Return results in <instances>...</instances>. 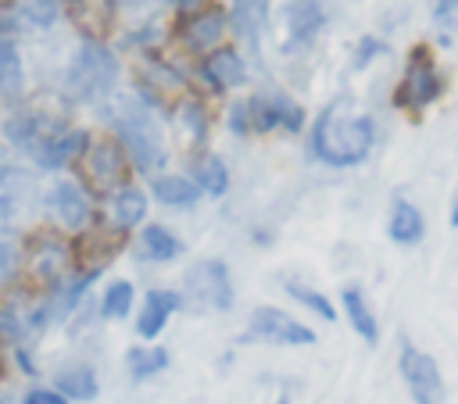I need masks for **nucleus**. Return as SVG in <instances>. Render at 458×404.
Listing matches in <instances>:
<instances>
[{
  "label": "nucleus",
  "mask_w": 458,
  "mask_h": 404,
  "mask_svg": "<svg viewBox=\"0 0 458 404\" xmlns=\"http://www.w3.org/2000/svg\"><path fill=\"white\" fill-rule=\"evenodd\" d=\"M326 18L329 14H326L322 0H286L276 14V50L283 57L308 50L322 36Z\"/></svg>",
  "instance_id": "obj_6"
},
{
  "label": "nucleus",
  "mask_w": 458,
  "mask_h": 404,
  "mask_svg": "<svg viewBox=\"0 0 458 404\" xmlns=\"http://www.w3.org/2000/svg\"><path fill=\"white\" fill-rule=\"evenodd\" d=\"M150 193H154L157 204L175 207V211H190L204 197L200 186L190 175H179V172H157V175H150Z\"/></svg>",
  "instance_id": "obj_21"
},
{
  "label": "nucleus",
  "mask_w": 458,
  "mask_h": 404,
  "mask_svg": "<svg viewBox=\"0 0 458 404\" xmlns=\"http://www.w3.org/2000/svg\"><path fill=\"white\" fill-rule=\"evenodd\" d=\"M276 404H290V393H279V397H276Z\"/></svg>",
  "instance_id": "obj_42"
},
{
  "label": "nucleus",
  "mask_w": 458,
  "mask_h": 404,
  "mask_svg": "<svg viewBox=\"0 0 458 404\" xmlns=\"http://www.w3.org/2000/svg\"><path fill=\"white\" fill-rule=\"evenodd\" d=\"M61 11L82 39H104L118 21V0H61Z\"/></svg>",
  "instance_id": "obj_19"
},
{
  "label": "nucleus",
  "mask_w": 458,
  "mask_h": 404,
  "mask_svg": "<svg viewBox=\"0 0 458 404\" xmlns=\"http://www.w3.org/2000/svg\"><path fill=\"white\" fill-rule=\"evenodd\" d=\"M86 147H89V132L64 122V125H57V129H50L47 136H39V143H36L29 154H32V161H36L43 172H61V168H68L72 161H79Z\"/></svg>",
  "instance_id": "obj_14"
},
{
  "label": "nucleus",
  "mask_w": 458,
  "mask_h": 404,
  "mask_svg": "<svg viewBox=\"0 0 458 404\" xmlns=\"http://www.w3.org/2000/svg\"><path fill=\"white\" fill-rule=\"evenodd\" d=\"M82 172H86V182L93 193L100 197H111L118 186L129 182V157L122 150V143L114 136H100V139H89V147L82 150Z\"/></svg>",
  "instance_id": "obj_8"
},
{
  "label": "nucleus",
  "mask_w": 458,
  "mask_h": 404,
  "mask_svg": "<svg viewBox=\"0 0 458 404\" xmlns=\"http://www.w3.org/2000/svg\"><path fill=\"white\" fill-rule=\"evenodd\" d=\"M197 75L204 79V86L211 93H225V89H236L247 82V57L233 46H215L200 57V68Z\"/></svg>",
  "instance_id": "obj_16"
},
{
  "label": "nucleus",
  "mask_w": 458,
  "mask_h": 404,
  "mask_svg": "<svg viewBox=\"0 0 458 404\" xmlns=\"http://www.w3.org/2000/svg\"><path fill=\"white\" fill-rule=\"evenodd\" d=\"M122 79V61L104 39H82L64 64V93L79 104H104Z\"/></svg>",
  "instance_id": "obj_3"
},
{
  "label": "nucleus",
  "mask_w": 458,
  "mask_h": 404,
  "mask_svg": "<svg viewBox=\"0 0 458 404\" xmlns=\"http://www.w3.org/2000/svg\"><path fill=\"white\" fill-rule=\"evenodd\" d=\"M243 343H272V347H311L318 336L311 325L297 322L293 315H286L283 307H254L247 318V329L240 332Z\"/></svg>",
  "instance_id": "obj_7"
},
{
  "label": "nucleus",
  "mask_w": 458,
  "mask_h": 404,
  "mask_svg": "<svg viewBox=\"0 0 458 404\" xmlns=\"http://www.w3.org/2000/svg\"><path fill=\"white\" fill-rule=\"evenodd\" d=\"M397 368H401V379H404V386H408V393H411L415 404H444L447 400L440 365L422 347H415L408 336H401Z\"/></svg>",
  "instance_id": "obj_9"
},
{
  "label": "nucleus",
  "mask_w": 458,
  "mask_h": 404,
  "mask_svg": "<svg viewBox=\"0 0 458 404\" xmlns=\"http://www.w3.org/2000/svg\"><path fill=\"white\" fill-rule=\"evenodd\" d=\"M172 7H179V14H190V11H197V7H204L208 0H168Z\"/></svg>",
  "instance_id": "obj_40"
},
{
  "label": "nucleus",
  "mask_w": 458,
  "mask_h": 404,
  "mask_svg": "<svg viewBox=\"0 0 458 404\" xmlns=\"http://www.w3.org/2000/svg\"><path fill=\"white\" fill-rule=\"evenodd\" d=\"M100 114H104V122L111 125L114 139L122 143V150H125L132 172H140V175H157V172L165 168L168 147H165L157 114H154V107H150L143 97H136V93H132V97H129V93L114 97V93H111V97L100 104Z\"/></svg>",
  "instance_id": "obj_1"
},
{
  "label": "nucleus",
  "mask_w": 458,
  "mask_h": 404,
  "mask_svg": "<svg viewBox=\"0 0 458 404\" xmlns=\"http://www.w3.org/2000/svg\"><path fill=\"white\" fill-rule=\"evenodd\" d=\"M182 307V297L175 290H147L143 297V307L136 315V336L143 340H157L168 325V318Z\"/></svg>",
  "instance_id": "obj_20"
},
{
  "label": "nucleus",
  "mask_w": 458,
  "mask_h": 404,
  "mask_svg": "<svg viewBox=\"0 0 458 404\" xmlns=\"http://www.w3.org/2000/svg\"><path fill=\"white\" fill-rule=\"evenodd\" d=\"M229 29H233V32L243 39V46L258 57L265 36L272 32L268 0H233V7H229Z\"/></svg>",
  "instance_id": "obj_17"
},
{
  "label": "nucleus",
  "mask_w": 458,
  "mask_h": 404,
  "mask_svg": "<svg viewBox=\"0 0 458 404\" xmlns=\"http://www.w3.org/2000/svg\"><path fill=\"white\" fill-rule=\"evenodd\" d=\"M136 97H143L150 107H165V104H179L186 97V79L175 64H168L157 54H143L136 64Z\"/></svg>",
  "instance_id": "obj_11"
},
{
  "label": "nucleus",
  "mask_w": 458,
  "mask_h": 404,
  "mask_svg": "<svg viewBox=\"0 0 458 404\" xmlns=\"http://www.w3.org/2000/svg\"><path fill=\"white\" fill-rule=\"evenodd\" d=\"M383 50H386V43H383V39H376V36H361V39L354 43L351 68H365V64H369V61H376Z\"/></svg>",
  "instance_id": "obj_35"
},
{
  "label": "nucleus",
  "mask_w": 458,
  "mask_h": 404,
  "mask_svg": "<svg viewBox=\"0 0 458 404\" xmlns=\"http://www.w3.org/2000/svg\"><path fill=\"white\" fill-rule=\"evenodd\" d=\"M147 204H150V200H147V193H143L140 186H132V182L118 186V189L111 193V225L122 229V232L143 225V218H147Z\"/></svg>",
  "instance_id": "obj_26"
},
{
  "label": "nucleus",
  "mask_w": 458,
  "mask_h": 404,
  "mask_svg": "<svg viewBox=\"0 0 458 404\" xmlns=\"http://www.w3.org/2000/svg\"><path fill=\"white\" fill-rule=\"evenodd\" d=\"M25 93V64L11 39H0V100L14 104Z\"/></svg>",
  "instance_id": "obj_29"
},
{
  "label": "nucleus",
  "mask_w": 458,
  "mask_h": 404,
  "mask_svg": "<svg viewBox=\"0 0 458 404\" xmlns=\"http://www.w3.org/2000/svg\"><path fill=\"white\" fill-rule=\"evenodd\" d=\"M25 265H29V275L43 286H54L61 282L64 275H72V265H75V247L57 236V232H36L29 240V250H25Z\"/></svg>",
  "instance_id": "obj_12"
},
{
  "label": "nucleus",
  "mask_w": 458,
  "mask_h": 404,
  "mask_svg": "<svg viewBox=\"0 0 458 404\" xmlns=\"http://www.w3.org/2000/svg\"><path fill=\"white\" fill-rule=\"evenodd\" d=\"M447 218H451V225L458 229V189H454V197H451V215H447Z\"/></svg>",
  "instance_id": "obj_41"
},
{
  "label": "nucleus",
  "mask_w": 458,
  "mask_h": 404,
  "mask_svg": "<svg viewBox=\"0 0 458 404\" xmlns=\"http://www.w3.org/2000/svg\"><path fill=\"white\" fill-rule=\"evenodd\" d=\"M129 11H157V4H165V0H122Z\"/></svg>",
  "instance_id": "obj_39"
},
{
  "label": "nucleus",
  "mask_w": 458,
  "mask_h": 404,
  "mask_svg": "<svg viewBox=\"0 0 458 404\" xmlns=\"http://www.w3.org/2000/svg\"><path fill=\"white\" fill-rule=\"evenodd\" d=\"M0 404H4V400H0Z\"/></svg>",
  "instance_id": "obj_45"
},
{
  "label": "nucleus",
  "mask_w": 458,
  "mask_h": 404,
  "mask_svg": "<svg viewBox=\"0 0 458 404\" xmlns=\"http://www.w3.org/2000/svg\"><path fill=\"white\" fill-rule=\"evenodd\" d=\"M54 390L64 393L68 400H93L100 383H97V372L93 365H68L54 375Z\"/></svg>",
  "instance_id": "obj_28"
},
{
  "label": "nucleus",
  "mask_w": 458,
  "mask_h": 404,
  "mask_svg": "<svg viewBox=\"0 0 458 404\" xmlns=\"http://www.w3.org/2000/svg\"><path fill=\"white\" fill-rule=\"evenodd\" d=\"M21 404H68V397L64 393H57V390H43V386H36V390H29L25 393V400Z\"/></svg>",
  "instance_id": "obj_38"
},
{
  "label": "nucleus",
  "mask_w": 458,
  "mask_h": 404,
  "mask_svg": "<svg viewBox=\"0 0 458 404\" xmlns=\"http://www.w3.org/2000/svg\"><path fill=\"white\" fill-rule=\"evenodd\" d=\"M386 236L397 247H415L426 236V218L422 211L408 200V197H394L390 200V215H386Z\"/></svg>",
  "instance_id": "obj_22"
},
{
  "label": "nucleus",
  "mask_w": 458,
  "mask_h": 404,
  "mask_svg": "<svg viewBox=\"0 0 458 404\" xmlns=\"http://www.w3.org/2000/svg\"><path fill=\"white\" fill-rule=\"evenodd\" d=\"M136 300V286L129 279H114L104 286V297H100V315L104 318H125L129 307Z\"/></svg>",
  "instance_id": "obj_32"
},
{
  "label": "nucleus",
  "mask_w": 458,
  "mask_h": 404,
  "mask_svg": "<svg viewBox=\"0 0 458 404\" xmlns=\"http://www.w3.org/2000/svg\"><path fill=\"white\" fill-rule=\"evenodd\" d=\"M7 172H11V168H7V164H0V182L7 179Z\"/></svg>",
  "instance_id": "obj_43"
},
{
  "label": "nucleus",
  "mask_w": 458,
  "mask_h": 404,
  "mask_svg": "<svg viewBox=\"0 0 458 404\" xmlns=\"http://www.w3.org/2000/svg\"><path fill=\"white\" fill-rule=\"evenodd\" d=\"M182 304L190 311H229L236 300L229 265L222 257H200L182 272Z\"/></svg>",
  "instance_id": "obj_4"
},
{
  "label": "nucleus",
  "mask_w": 458,
  "mask_h": 404,
  "mask_svg": "<svg viewBox=\"0 0 458 404\" xmlns=\"http://www.w3.org/2000/svg\"><path fill=\"white\" fill-rule=\"evenodd\" d=\"M283 290H286L301 307L315 311V315H318V318H326V322H336V307H333V300H329L322 290L304 286V282H297V279H283Z\"/></svg>",
  "instance_id": "obj_31"
},
{
  "label": "nucleus",
  "mask_w": 458,
  "mask_h": 404,
  "mask_svg": "<svg viewBox=\"0 0 458 404\" xmlns=\"http://www.w3.org/2000/svg\"><path fill=\"white\" fill-rule=\"evenodd\" d=\"M136 254L143 257V261H154V265H168V261H175L179 254H182V240L168 229V225H157V222H150V225H143L140 229V240H136Z\"/></svg>",
  "instance_id": "obj_24"
},
{
  "label": "nucleus",
  "mask_w": 458,
  "mask_h": 404,
  "mask_svg": "<svg viewBox=\"0 0 458 404\" xmlns=\"http://www.w3.org/2000/svg\"><path fill=\"white\" fill-rule=\"evenodd\" d=\"M161 39V25L150 18V21H143L140 29H132L129 36H125V46H132V50H147V46H154Z\"/></svg>",
  "instance_id": "obj_36"
},
{
  "label": "nucleus",
  "mask_w": 458,
  "mask_h": 404,
  "mask_svg": "<svg viewBox=\"0 0 458 404\" xmlns=\"http://www.w3.org/2000/svg\"><path fill=\"white\" fill-rule=\"evenodd\" d=\"M447 82H444V72L433 57L429 46H411L408 61H404V72H401V82L394 89V104L401 111H426L429 104H437L444 97Z\"/></svg>",
  "instance_id": "obj_5"
},
{
  "label": "nucleus",
  "mask_w": 458,
  "mask_h": 404,
  "mask_svg": "<svg viewBox=\"0 0 458 404\" xmlns=\"http://www.w3.org/2000/svg\"><path fill=\"white\" fill-rule=\"evenodd\" d=\"M125 368H129V379L143 383V379H154L157 372L168 368V350L157 347V343H140V347H129L125 350Z\"/></svg>",
  "instance_id": "obj_30"
},
{
  "label": "nucleus",
  "mask_w": 458,
  "mask_h": 404,
  "mask_svg": "<svg viewBox=\"0 0 458 404\" xmlns=\"http://www.w3.org/2000/svg\"><path fill=\"white\" fill-rule=\"evenodd\" d=\"M47 204L68 232H86L89 222H93V200H89L86 186L75 182V179H57L47 193Z\"/></svg>",
  "instance_id": "obj_15"
},
{
  "label": "nucleus",
  "mask_w": 458,
  "mask_h": 404,
  "mask_svg": "<svg viewBox=\"0 0 458 404\" xmlns=\"http://www.w3.org/2000/svg\"><path fill=\"white\" fill-rule=\"evenodd\" d=\"M64 125L61 114H47L39 107H14L7 118H4V139L18 150H32L39 143V136H47L50 129Z\"/></svg>",
  "instance_id": "obj_18"
},
{
  "label": "nucleus",
  "mask_w": 458,
  "mask_h": 404,
  "mask_svg": "<svg viewBox=\"0 0 458 404\" xmlns=\"http://www.w3.org/2000/svg\"><path fill=\"white\" fill-rule=\"evenodd\" d=\"M61 14V0H18V18L32 29H50Z\"/></svg>",
  "instance_id": "obj_33"
},
{
  "label": "nucleus",
  "mask_w": 458,
  "mask_h": 404,
  "mask_svg": "<svg viewBox=\"0 0 458 404\" xmlns=\"http://www.w3.org/2000/svg\"><path fill=\"white\" fill-rule=\"evenodd\" d=\"M247 104V125L250 132H272V129H283V132H301L304 125V107L279 93V89H261V93H250L243 97Z\"/></svg>",
  "instance_id": "obj_10"
},
{
  "label": "nucleus",
  "mask_w": 458,
  "mask_h": 404,
  "mask_svg": "<svg viewBox=\"0 0 458 404\" xmlns=\"http://www.w3.org/2000/svg\"><path fill=\"white\" fill-rule=\"evenodd\" d=\"M0 375H4V358H0Z\"/></svg>",
  "instance_id": "obj_44"
},
{
  "label": "nucleus",
  "mask_w": 458,
  "mask_h": 404,
  "mask_svg": "<svg viewBox=\"0 0 458 404\" xmlns=\"http://www.w3.org/2000/svg\"><path fill=\"white\" fill-rule=\"evenodd\" d=\"M18 25H21L18 7H11V4H4V0H0V39H11V36L18 32Z\"/></svg>",
  "instance_id": "obj_37"
},
{
  "label": "nucleus",
  "mask_w": 458,
  "mask_h": 404,
  "mask_svg": "<svg viewBox=\"0 0 458 404\" xmlns=\"http://www.w3.org/2000/svg\"><path fill=\"white\" fill-rule=\"evenodd\" d=\"M433 25L440 29V36H454L458 32V0H433Z\"/></svg>",
  "instance_id": "obj_34"
},
{
  "label": "nucleus",
  "mask_w": 458,
  "mask_h": 404,
  "mask_svg": "<svg viewBox=\"0 0 458 404\" xmlns=\"http://www.w3.org/2000/svg\"><path fill=\"white\" fill-rule=\"evenodd\" d=\"M175 118H179V129H182V136L193 143V147H204L208 143V136H211V111H208V104L200 100V97H182L179 104H175Z\"/></svg>",
  "instance_id": "obj_27"
},
{
  "label": "nucleus",
  "mask_w": 458,
  "mask_h": 404,
  "mask_svg": "<svg viewBox=\"0 0 458 404\" xmlns=\"http://www.w3.org/2000/svg\"><path fill=\"white\" fill-rule=\"evenodd\" d=\"M190 179L200 186V193L204 197H225V189H229V168H225V161L215 154V150H204V147H197L193 154H190Z\"/></svg>",
  "instance_id": "obj_23"
},
{
  "label": "nucleus",
  "mask_w": 458,
  "mask_h": 404,
  "mask_svg": "<svg viewBox=\"0 0 458 404\" xmlns=\"http://www.w3.org/2000/svg\"><path fill=\"white\" fill-rule=\"evenodd\" d=\"M376 147L372 114L351 107L347 100H333L311 125V154L329 168H354Z\"/></svg>",
  "instance_id": "obj_2"
},
{
  "label": "nucleus",
  "mask_w": 458,
  "mask_h": 404,
  "mask_svg": "<svg viewBox=\"0 0 458 404\" xmlns=\"http://www.w3.org/2000/svg\"><path fill=\"white\" fill-rule=\"evenodd\" d=\"M340 304H344V315H347V322H351V329L372 347V343H379V322H376V315H372V304H369V297H365V290L361 286H344V293H340Z\"/></svg>",
  "instance_id": "obj_25"
},
{
  "label": "nucleus",
  "mask_w": 458,
  "mask_h": 404,
  "mask_svg": "<svg viewBox=\"0 0 458 404\" xmlns=\"http://www.w3.org/2000/svg\"><path fill=\"white\" fill-rule=\"evenodd\" d=\"M225 32H229V14L222 7H211V4L182 14L179 25H175V39L182 43L186 54H197V57H204L215 46H222Z\"/></svg>",
  "instance_id": "obj_13"
}]
</instances>
